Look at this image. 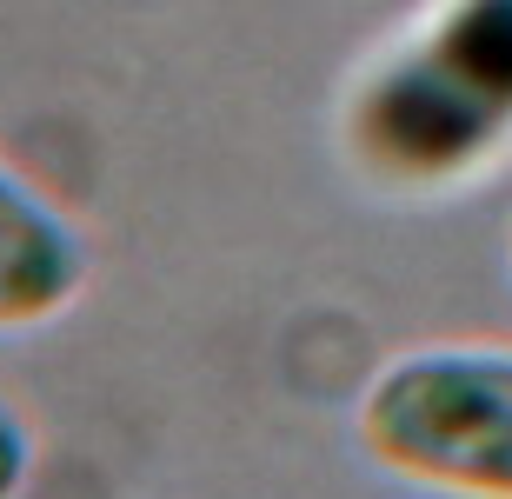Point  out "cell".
Returning <instances> with one entry per match:
<instances>
[{"mask_svg":"<svg viewBox=\"0 0 512 499\" xmlns=\"http://www.w3.org/2000/svg\"><path fill=\"white\" fill-rule=\"evenodd\" d=\"M340 154L373 193L446 200L512 154V0H426L353 67Z\"/></svg>","mask_w":512,"mask_h":499,"instance_id":"1","label":"cell"},{"mask_svg":"<svg viewBox=\"0 0 512 499\" xmlns=\"http://www.w3.org/2000/svg\"><path fill=\"white\" fill-rule=\"evenodd\" d=\"M360 453L439 499H512V346L439 340L373 366L353 406Z\"/></svg>","mask_w":512,"mask_h":499,"instance_id":"2","label":"cell"},{"mask_svg":"<svg viewBox=\"0 0 512 499\" xmlns=\"http://www.w3.org/2000/svg\"><path fill=\"white\" fill-rule=\"evenodd\" d=\"M94 280V247L54 193L0 160V333L54 327Z\"/></svg>","mask_w":512,"mask_h":499,"instance_id":"3","label":"cell"},{"mask_svg":"<svg viewBox=\"0 0 512 499\" xmlns=\"http://www.w3.org/2000/svg\"><path fill=\"white\" fill-rule=\"evenodd\" d=\"M34 466H40V433L34 420L20 413L7 393H0V499H20L34 486Z\"/></svg>","mask_w":512,"mask_h":499,"instance_id":"4","label":"cell"},{"mask_svg":"<svg viewBox=\"0 0 512 499\" xmlns=\"http://www.w3.org/2000/svg\"><path fill=\"white\" fill-rule=\"evenodd\" d=\"M506 253H512V240H506Z\"/></svg>","mask_w":512,"mask_h":499,"instance_id":"5","label":"cell"}]
</instances>
